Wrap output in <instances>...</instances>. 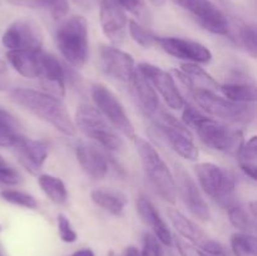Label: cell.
Masks as SVG:
<instances>
[{
  "label": "cell",
  "instance_id": "26",
  "mask_svg": "<svg viewBox=\"0 0 257 256\" xmlns=\"http://www.w3.org/2000/svg\"><path fill=\"white\" fill-rule=\"evenodd\" d=\"M38 183L43 192L57 205H64L68 201V191L64 182L59 177L52 175H40Z\"/></svg>",
  "mask_w": 257,
  "mask_h": 256
},
{
  "label": "cell",
  "instance_id": "1",
  "mask_svg": "<svg viewBox=\"0 0 257 256\" xmlns=\"http://www.w3.org/2000/svg\"><path fill=\"white\" fill-rule=\"evenodd\" d=\"M10 99L52 124L63 135L73 137L77 133V127L70 117L69 110L59 98L29 88H15L10 92Z\"/></svg>",
  "mask_w": 257,
  "mask_h": 256
},
{
  "label": "cell",
  "instance_id": "38",
  "mask_svg": "<svg viewBox=\"0 0 257 256\" xmlns=\"http://www.w3.org/2000/svg\"><path fill=\"white\" fill-rule=\"evenodd\" d=\"M22 182V176L9 166H3L0 167V183L4 185H18Z\"/></svg>",
  "mask_w": 257,
  "mask_h": 256
},
{
  "label": "cell",
  "instance_id": "9",
  "mask_svg": "<svg viewBox=\"0 0 257 256\" xmlns=\"http://www.w3.org/2000/svg\"><path fill=\"white\" fill-rule=\"evenodd\" d=\"M90 94H92L93 102H94L97 109L102 113L103 117L109 122V124L123 136L133 140L136 137L135 125L128 117L119 98L109 88L100 83L92 85Z\"/></svg>",
  "mask_w": 257,
  "mask_h": 256
},
{
  "label": "cell",
  "instance_id": "17",
  "mask_svg": "<svg viewBox=\"0 0 257 256\" xmlns=\"http://www.w3.org/2000/svg\"><path fill=\"white\" fill-rule=\"evenodd\" d=\"M40 83L48 94L63 99L65 95V72L59 60L52 54L40 52Z\"/></svg>",
  "mask_w": 257,
  "mask_h": 256
},
{
  "label": "cell",
  "instance_id": "16",
  "mask_svg": "<svg viewBox=\"0 0 257 256\" xmlns=\"http://www.w3.org/2000/svg\"><path fill=\"white\" fill-rule=\"evenodd\" d=\"M99 20L103 34L113 45L118 47L124 42L128 20L115 0H99Z\"/></svg>",
  "mask_w": 257,
  "mask_h": 256
},
{
  "label": "cell",
  "instance_id": "23",
  "mask_svg": "<svg viewBox=\"0 0 257 256\" xmlns=\"http://www.w3.org/2000/svg\"><path fill=\"white\" fill-rule=\"evenodd\" d=\"M173 73H176L183 84L190 89L212 90L218 88V83L216 82L215 78L195 63H185L181 65V72L175 70Z\"/></svg>",
  "mask_w": 257,
  "mask_h": 256
},
{
  "label": "cell",
  "instance_id": "41",
  "mask_svg": "<svg viewBox=\"0 0 257 256\" xmlns=\"http://www.w3.org/2000/svg\"><path fill=\"white\" fill-rule=\"evenodd\" d=\"M12 5L29 8V9H45L47 0H7Z\"/></svg>",
  "mask_w": 257,
  "mask_h": 256
},
{
  "label": "cell",
  "instance_id": "3",
  "mask_svg": "<svg viewBox=\"0 0 257 256\" xmlns=\"http://www.w3.org/2000/svg\"><path fill=\"white\" fill-rule=\"evenodd\" d=\"M133 140H135L136 150L142 161L146 176L152 187L155 188L156 193L162 200L175 203L177 198V188H176L175 176L172 175L168 166L166 165L158 151L148 141L137 136Z\"/></svg>",
  "mask_w": 257,
  "mask_h": 256
},
{
  "label": "cell",
  "instance_id": "6",
  "mask_svg": "<svg viewBox=\"0 0 257 256\" xmlns=\"http://www.w3.org/2000/svg\"><path fill=\"white\" fill-rule=\"evenodd\" d=\"M75 127L109 151H120L123 141L102 113L93 105L82 103L75 112Z\"/></svg>",
  "mask_w": 257,
  "mask_h": 256
},
{
  "label": "cell",
  "instance_id": "33",
  "mask_svg": "<svg viewBox=\"0 0 257 256\" xmlns=\"http://www.w3.org/2000/svg\"><path fill=\"white\" fill-rule=\"evenodd\" d=\"M257 34L256 27L253 24H246L240 29V40L241 44L246 49V52L252 58L257 55Z\"/></svg>",
  "mask_w": 257,
  "mask_h": 256
},
{
  "label": "cell",
  "instance_id": "35",
  "mask_svg": "<svg viewBox=\"0 0 257 256\" xmlns=\"http://www.w3.org/2000/svg\"><path fill=\"white\" fill-rule=\"evenodd\" d=\"M58 231H59V237L62 241L67 243H72L77 241L78 235L73 228L72 223H70L69 218L63 213L58 215Z\"/></svg>",
  "mask_w": 257,
  "mask_h": 256
},
{
  "label": "cell",
  "instance_id": "24",
  "mask_svg": "<svg viewBox=\"0 0 257 256\" xmlns=\"http://www.w3.org/2000/svg\"><path fill=\"white\" fill-rule=\"evenodd\" d=\"M168 218L172 222L173 227L181 233L185 238H187L191 242L196 243L200 247H202L210 237L206 235L205 231L200 227V226L196 225L193 221H191L190 218L186 217L182 212H180L176 208H168L167 210Z\"/></svg>",
  "mask_w": 257,
  "mask_h": 256
},
{
  "label": "cell",
  "instance_id": "15",
  "mask_svg": "<svg viewBox=\"0 0 257 256\" xmlns=\"http://www.w3.org/2000/svg\"><path fill=\"white\" fill-rule=\"evenodd\" d=\"M155 44L160 45L167 54L191 63H210L212 59L211 50L195 40L177 37H155Z\"/></svg>",
  "mask_w": 257,
  "mask_h": 256
},
{
  "label": "cell",
  "instance_id": "29",
  "mask_svg": "<svg viewBox=\"0 0 257 256\" xmlns=\"http://www.w3.org/2000/svg\"><path fill=\"white\" fill-rule=\"evenodd\" d=\"M231 247L236 256H257V240L252 233H233Z\"/></svg>",
  "mask_w": 257,
  "mask_h": 256
},
{
  "label": "cell",
  "instance_id": "18",
  "mask_svg": "<svg viewBox=\"0 0 257 256\" xmlns=\"http://www.w3.org/2000/svg\"><path fill=\"white\" fill-rule=\"evenodd\" d=\"M18 151L20 162L30 171L37 172L43 167L49 155V147L45 142L19 135L14 146Z\"/></svg>",
  "mask_w": 257,
  "mask_h": 256
},
{
  "label": "cell",
  "instance_id": "11",
  "mask_svg": "<svg viewBox=\"0 0 257 256\" xmlns=\"http://www.w3.org/2000/svg\"><path fill=\"white\" fill-rule=\"evenodd\" d=\"M208 32L218 35H227L230 24L227 18L211 0H172Z\"/></svg>",
  "mask_w": 257,
  "mask_h": 256
},
{
  "label": "cell",
  "instance_id": "30",
  "mask_svg": "<svg viewBox=\"0 0 257 256\" xmlns=\"http://www.w3.org/2000/svg\"><path fill=\"white\" fill-rule=\"evenodd\" d=\"M228 208V218L233 227L240 230L241 232L251 233L255 230V217L250 215L242 206L231 205Z\"/></svg>",
  "mask_w": 257,
  "mask_h": 256
},
{
  "label": "cell",
  "instance_id": "8",
  "mask_svg": "<svg viewBox=\"0 0 257 256\" xmlns=\"http://www.w3.org/2000/svg\"><path fill=\"white\" fill-rule=\"evenodd\" d=\"M150 118L153 120L156 127L162 132L176 153L188 161L197 160L200 151L193 141L192 133L182 122L163 110L162 108L156 110L153 114L150 115Z\"/></svg>",
  "mask_w": 257,
  "mask_h": 256
},
{
  "label": "cell",
  "instance_id": "42",
  "mask_svg": "<svg viewBox=\"0 0 257 256\" xmlns=\"http://www.w3.org/2000/svg\"><path fill=\"white\" fill-rule=\"evenodd\" d=\"M0 124L12 125V127H14V128L19 127V122L15 119L14 115L10 114L8 110L3 109L2 107H0Z\"/></svg>",
  "mask_w": 257,
  "mask_h": 256
},
{
  "label": "cell",
  "instance_id": "21",
  "mask_svg": "<svg viewBox=\"0 0 257 256\" xmlns=\"http://www.w3.org/2000/svg\"><path fill=\"white\" fill-rule=\"evenodd\" d=\"M40 50H8L7 60L13 68L25 78H39Z\"/></svg>",
  "mask_w": 257,
  "mask_h": 256
},
{
  "label": "cell",
  "instance_id": "45",
  "mask_svg": "<svg viewBox=\"0 0 257 256\" xmlns=\"http://www.w3.org/2000/svg\"><path fill=\"white\" fill-rule=\"evenodd\" d=\"M7 165H8V163L5 162L4 158H3L2 156H0V167H3V166H7Z\"/></svg>",
  "mask_w": 257,
  "mask_h": 256
},
{
  "label": "cell",
  "instance_id": "39",
  "mask_svg": "<svg viewBox=\"0 0 257 256\" xmlns=\"http://www.w3.org/2000/svg\"><path fill=\"white\" fill-rule=\"evenodd\" d=\"M176 246H177V250L181 256H207L200 248H197L192 243L187 242V241L182 240V238L176 240Z\"/></svg>",
  "mask_w": 257,
  "mask_h": 256
},
{
  "label": "cell",
  "instance_id": "13",
  "mask_svg": "<svg viewBox=\"0 0 257 256\" xmlns=\"http://www.w3.org/2000/svg\"><path fill=\"white\" fill-rule=\"evenodd\" d=\"M100 69L105 75L118 82L130 83L136 73L135 59L130 53L117 47L102 45L99 49Z\"/></svg>",
  "mask_w": 257,
  "mask_h": 256
},
{
  "label": "cell",
  "instance_id": "25",
  "mask_svg": "<svg viewBox=\"0 0 257 256\" xmlns=\"http://www.w3.org/2000/svg\"><path fill=\"white\" fill-rule=\"evenodd\" d=\"M90 198L95 205L115 216L122 215L127 205V197L119 191L110 188H94L90 192Z\"/></svg>",
  "mask_w": 257,
  "mask_h": 256
},
{
  "label": "cell",
  "instance_id": "27",
  "mask_svg": "<svg viewBox=\"0 0 257 256\" xmlns=\"http://www.w3.org/2000/svg\"><path fill=\"white\" fill-rule=\"evenodd\" d=\"M238 165L241 170L250 178H257V138L252 136L247 142H243L237 153Z\"/></svg>",
  "mask_w": 257,
  "mask_h": 256
},
{
  "label": "cell",
  "instance_id": "14",
  "mask_svg": "<svg viewBox=\"0 0 257 256\" xmlns=\"http://www.w3.org/2000/svg\"><path fill=\"white\" fill-rule=\"evenodd\" d=\"M176 188L180 192L181 198L191 213L200 221L207 222L211 218L210 207L203 198L202 193L198 190V186L193 178L188 175L187 171L180 165H176Z\"/></svg>",
  "mask_w": 257,
  "mask_h": 256
},
{
  "label": "cell",
  "instance_id": "34",
  "mask_svg": "<svg viewBox=\"0 0 257 256\" xmlns=\"http://www.w3.org/2000/svg\"><path fill=\"white\" fill-rule=\"evenodd\" d=\"M115 2L120 5L123 10L132 13L141 22H147L150 18L145 0H115Z\"/></svg>",
  "mask_w": 257,
  "mask_h": 256
},
{
  "label": "cell",
  "instance_id": "2",
  "mask_svg": "<svg viewBox=\"0 0 257 256\" xmlns=\"http://www.w3.org/2000/svg\"><path fill=\"white\" fill-rule=\"evenodd\" d=\"M182 119L186 127L196 131L205 146L213 151L237 156L243 145L242 132L215 118L202 114L196 107L185 104Z\"/></svg>",
  "mask_w": 257,
  "mask_h": 256
},
{
  "label": "cell",
  "instance_id": "37",
  "mask_svg": "<svg viewBox=\"0 0 257 256\" xmlns=\"http://www.w3.org/2000/svg\"><path fill=\"white\" fill-rule=\"evenodd\" d=\"M18 137H19L18 128L0 124V147H14Z\"/></svg>",
  "mask_w": 257,
  "mask_h": 256
},
{
  "label": "cell",
  "instance_id": "28",
  "mask_svg": "<svg viewBox=\"0 0 257 256\" xmlns=\"http://www.w3.org/2000/svg\"><path fill=\"white\" fill-rule=\"evenodd\" d=\"M225 98L238 103H253L256 100V87L251 83H227L221 85Z\"/></svg>",
  "mask_w": 257,
  "mask_h": 256
},
{
  "label": "cell",
  "instance_id": "4",
  "mask_svg": "<svg viewBox=\"0 0 257 256\" xmlns=\"http://www.w3.org/2000/svg\"><path fill=\"white\" fill-rule=\"evenodd\" d=\"M55 43L72 67L80 69L88 59V23L80 15L69 18L58 27Z\"/></svg>",
  "mask_w": 257,
  "mask_h": 256
},
{
  "label": "cell",
  "instance_id": "5",
  "mask_svg": "<svg viewBox=\"0 0 257 256\" xmlns=\"http://www.w3.org/2000/svg\"><path fill=\"white\" fill-rule=\"evenodd\" d=\"M196 103L216 119L233 124H250L255 119V105L232 102L208 89H192Z\"/></svg>",
  "mask_w": 257,
  "mask_h": 256
},
{
  "label": "cell",
  "instance_id": "20",
  "mask_svg": "<svg viewBox=\"0 0 257 256\" xmlns=\"http://www.w3.org/2000/svg\"><path fill=\"white\" fill-rule=\"evenodd\" d=\"M75 155L87 175L93 178H103L108 173V162L99 150L87 142H79L75 147Z\"/></svg>",
  "mask_w": 257,
  "mask_h": 256
},
{
  "label": "cell",
  "instance_id": "31",
  "mask_svg": "<svg viewBox=\"0 0 257 256\" xmlns=\"http://www.w3.org/2000/svg\"><path fill=\"white\" fill-rule=\"evenodd\" d=\"M0 196L4 198L7 202L12 205L20 206V207L29 208V210H35L38 207V202L32 195L23 191L18 190H4L0 192Z\"/></svg>",
  "mask_w": 257,
  "mask_h": 256
},
{
  "label": "cell",
  "instance_id": "40",
  "mask_svg": "<svg viewBox=\"0 0 257 256\" xmlns=\"http://www.w3.org/2000/svg\"><path fill=\"white\" fill-rule=\"evenodd\" d=\"M201 248L207 256H227L223 246L217 241L211 240V238Z\"/></svg>",
  "mask_w": 257,
  "mask_h": 256
},
{
  "label": "cell",
  "instance_id": "36",
  "mask_svg": "<svg viewBox=\"0 0 257 256\" xmlns=\"http://www.w3.org/2000/svg\"><path fill=\"white\" fill-rule=\"evenodd\" d=\"M141 256H163L161 241L153 233L146 232L143 235V248Z\"/></svg>",
  "mask_w": 257,
  "mask_h": 256
},
{
  "label": "cell",
  "instance_id": "47",
  "mask_svg": "<svg viewBox=\"0 0 257 256\" xmlns=\"http://www.w3.org/2000/svg\"><path fill=\"white\" fill-rule=\"evenodd\" d=\"M0 256H2V255H0Z\"/></svg>",
  "mask_w": 257,
  "mask_h": 256
},
{
  "label": "cell",
  "instance_id": "46",
  "mask_svg": "<svg viewBox=\"0 0 257 256\" xmlns=\"http://www.w3.org/2000/svg\"><path fill=\"white\" fill-rule=\"evenodd\" d=\"M0 231H2V226H0Z\"/></svg>",
  "mask_w": 257,
  "mask_h": 256
},
{
  "label": "cell",
  "instance_id": "7",
  "mask_svg": "<svg viewBox=\"0 0 257 256\" xmlns=\"http://www.w3.org/2000/svg\"><path fill=\"white\" fill-rule=\"evenodd\" d=\"M195 172L201 187L211 198L226 208L232 205L236 182L230 171L215 163L203 162L195 166Z\"/></svg>",
  "mask_w": 257,
  "mask_h": 256
},
{
  "label": "cell",
  "instance_id": "44",
  "mask_svg": "<svg viewBox=\"0 0 257 256\" xmlns=\"http://www.w3.org/2000/svg\"><path fill=\"white\" fill-rule=\"evenodd\" d=\"M151 3H152L153 5H156V7H162L163 4H165L166 0H150Z\"/></svg>",
  "mask_w": 257,
  "mask_h": 256
},
{
  "label": "cell",
  "instance_id": "10",
  "mask_svg": "<svg viewBox=\"0 0 257 256\" xmlns=\"http://www.w3.org/2000/svg\"><path fill=\"white\" fill-rule=\"evenodd\" d=\"M43 30L33 19L23 18L13 22L5 29L2 43L8 50H40Z\"/></svg>",
  "mask_w": 257,
  "mask_h": 256
},
{
  "label": "cell",
  "instance_id": "19",
  "mask_svg": "<svg viewBox=\"0 0 257 256\" xmlns=\"http://www.w3.org/2000/svg\"><path fill=\"white\" fill-rule=\"evenodd\" d=\"M137 211L143 222H145L148 227L152 228L153 235L161 241V243L167 246L172 245L173 237L170 228H168L167 223H166L165 220L161 217L160 212H158L157 208L155 207V205H153L146 196H140V197H138Z\"/></svg>",
  "mask_w": 257,
  "mask_h": 256
},
{
  "label": "cell",
  "instance_id": "12",
  "mask_svg": "<svg viewBox=\"0 0 257 256\" xmlns=\"http://www.w3.org/2000/svg\"><path fill=\"white\" fill-rule=\"evenodd\" d=\"M137 69L150 82L153 89L162 95L168 107L172 109H182L185 107V99L170 73L150 63H141Z\"/></svg>",
  "mask_w": 257,
  "mask_h": 256
},
{
  "label": "cell",
  "instance_id": "32",
  "mask_svg": "<svg viewBox=\"0 0 257 256\" xmlns=\"http://www.w3.org/2000/svg\"><path fill=\"white\" fill-rule=\"evenodd\" d=\"M128 30H130V34L133 38V40L138 43L141 47L151 48L152 45H155L156 35H153L150 30L146 29L145 27H142L136 20H130L128 22Z\"/></svg>",
  "mask_w": 257,
  "mask_h": 256
},
{
  "label": "cell",
  "instance_id": "22",
  "mask_svg": "<svg viewBox=\"0 0 257 256\" xmlns=\"http://www.w3.org/2000/svg\"><path fill=\"white\" fill-rule=\"evenodd\" d=\"M128 84L131 87V92H132L133 97L138 100L142 109L148 115L153 114L156 110L160 109L161 105L157 93L153 89L152 85L150 84V82L138 72V69H136L135 75H133V78Z\"/></svg>",
  "mask_w": 257,
  "mask_h": 256
},
{
  "label": "cell",
  "instance_id": "43",
  "mask_svg": "<svg viewBox=\"0 0 257 256\" xmlns=\"http://www.w3.org/2000/svg\"><path fill=\"white\" fill-rule=\"evenodd\" d=\"M70 256H95L90 248H82V250H78L75 252H73Z\"/></svg>",
  "mask_w": 257,
  "mask_h": 256
}]
</instances>
